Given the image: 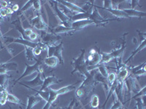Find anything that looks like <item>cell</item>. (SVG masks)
Instances as JSON below:
<instances>
[{"instance_id": "15", "label": "cell", "mask_w": 146, "mask_h": 109, "mask_svg": "<svg viewBox=\"0 0 146 109\" xmlns=\"http://www.w3.org/2000/svg\"><path fill=\"white\" fill-rule=\"evenodd\" d=\"M93 21L89 19H87V20H78V21L72 22L71 23V28L73 30H78L81 29V28H85L87 26H89L91 24H92Z\"/></svg>"}, {"instance_id": "21", "label": "cell", "mask_w": 146, "mask_h": 109, "mask_svg": "<svg viewBox=\"0 0 146 109\" xmlns=\"http://www.w3.org/2000/svg\"><path fill=\"white\" fill-rule=\"evenodd\" d=\"M122 10L127 14L129 17H145L146 15V13L144 12L138 11L135 9H123Z\"/></svg>"}, {"instance_id": "5", "label": "cell", "mask_w": 146, "mask_h": 109, "mask_svg": "<svg viewBox=\"0 0 146 109\" xmlns=\"http://www.w3.org/2000/svg\"><path fill=\"white\" fill-rule=\"evenodd\" d=\"M41 39L42 44L47 47H50L57 45V42L61 39V37L53 33H48L43 32L41 34Z\"/></svg>"}, {"instance_id": "3", "label": "cell", "mask_w": 146, "mask_h": 109, "mask_svg": "<svg viewBox=\"0 0 146 109\" xmlns=\"http://www.w3.org/2000/svg\"><path fill=\"white\" fill-rule=\"evenodd\" d=\"M42 61H43V60L40 58V59L36 60V63H35V64L32 65V66H29V65H28L27 63H26L25 71H24V73H23V74H22L20 77L15 80L13 85H15L16 83H18V81H20L21 79H23V77L29 76V75L32 74L33 73L37 72V73H40V74H42V71H43V68H42Z\"/></svg>"}, {"instance_id": "2", "label": "cell", "mask_w": 146, "mask_h": 109, "mask_svg": "<svg viewBox=\"0 0 146 109\" xmlns=\"http://www.w3.org/2000/svg\"><path fill=\"white\" fill-rule=\"evenodd\" d=\"M84 54L85 50H83L80 56L76 59H74V61L72 63L74 67V70L72 72V74H73L75 72H79L86 77L89 74V71H88V66H87L86 60H85Z\"/></svg>"}, {"instance_id": "30", "label": "cell", "mask_w": 146, "mask_h": 109, "mask_svg": "<svg viewBox=\"0 0 146 109\" xmlns=\"http://www.w3.org/2000/svg\"><path fill=\"white\" fill-rule=\"evenodd\" d=\"M100 104V99H99V97L96 95H94L92 97H91V107L94 108H96L99 106Z\"/></svg>"}, {"instance_id": "28", "label": "cell", "mask_w": 146, "mask_h": 109, "mask_svg": "<svg viewBox=\"0 0 146 109\" xmlns=\"http://www.w3.org/2000/svg\"><path fill=\"white\" fill-rule=\"evenodd\" d=\"M26 56H27V59L30 61H32V60H37L35 58V56L34 55L33 52H32V48L27 47H26Z\"/></svg>"}, {"instance_id": "8", "label": "cell", "mask_w": 146, "mask_h": 109, "mask_svg": "<svg viewBox=\"0 0 146 109\" xmlns=\"http://www.w3.org/2000/svg\"><path fill=\"white\" fill-rule=\"evenodd\" d=\"M4 40H5L6 42H10V43L13 42V43L21 44V45H23L25 47L32 48V49H34V48L36 47H38L40 45V43H35V42L30 41V40L23 39V38H12V37H6V36H4Z\"/></svg>"}, {"instance_id": "1", "label": "cell", "mask_w": 146, "mask_h": 109, "mask_svg": "<svg viewBox=\"0 0 146 109\" xmlns=\"http://www.w3.org/2000/svg\"><path fill=\"white\" fill-rule=\"evenodd\" d=\"M75 85H76V84H70V85H68V86L65 87H62L59 89H57V90H55V89H49V98H48V100L46 101V103L44 106V107L42 108V109L50 108V107L53 105V103L56 100L57 97L58 95L65 94V93H67L69 92H71V91L74 90L76 88Z\"/></svg>"}, {"instance_id": "19", "label": "cell", "mask_w": 146, "mask_h": 109, "mask_svg": "<svg viewBox=\"0 0 146 109\" xmlns=\"http://www.w3.org/2000/svg\"><path fill=\"white\" fill-rule=\"evenodd\" d=\"M89 20H92L93 23H96V25H100V23H104L105 21H106V20L100 15L98 10H96V9L93 10V12H92V13H91V16H90L89 18Z\"/></svg>"}, {"instance_id": "32", "label": "cell", "mask_w": 146, "mask_h": 109, "mask_svg": "<svg viewBox=\"0 0 146 109\" xmlns=\"http://www.w3.org/2000/svg\"><path fill=\"white\" fill-rule=\"evenodd\" d=\"M115 79H116V74L115 73H109L108 74V76H107V81H108V84H109L110 87L112 84L114 82Z\"/></svg>"}, {"instance_id": "36", "label": "cell", "mask_w": 146, "mask_h": 109, "mask_svg": "<svg viewBox=\"0 0 146 109\" xmlns=\"http://www.w3.org/2000/svg\"><path fill=\"white\" fill-rule=\"evenodd\" d=\"M8 14H7V9L6 8H2L0 9V17L2 18H5V17L7 16Z\"/></svg>"}, {"instance_id": "11", "label": "cell", "mask_w": 146, "mask_h": 109, "mask_svg": "<svg viewBox=\"0 0 146 109\" xmlns=\"http://www.w3.org/2000/svg\"><path fill=\"white\" fill-rule=\"evenodd\" d=\"M123 82H125V84H126L129 92H130V93L135 92V93H136L137 89L138 87V84L137 82L136 78L135 77V76H133L132 74H131L130 76H128Z\"/></svg>"}, {"instance_id": "37", "label": "cell", "mask_w": 146, "mask_h": 109, "mask_svg": "<svg viewBox=\"0 0 146 109\" xmlns=\"http://www.w3.org/2000/svg\"><path fill=\"white\" fill-rule=\"evenodd\" d=\"M29 38L30 41H35V40L36 39V38H37V34H36V33H35V32H32V33L29 35Z\"/></svg>"}, {"instance_id": "9", "label": "cell", "mask_w": 146, "mask_h": 109, "mask_svg": "<svg viewBox=\"0 0 146 109\" xmlns=\"http://www.w3.org/2000/svg\"><path fill=\"white\" fill-rule=\"evenodd\" d=\"M18 83L30 89H33L34 87H36L42 86V83H43V80L42 79L41 74H40V73H37V76H36L34 79L31 80V81H23V82Z\"/></svg>"}, {"instance_id": "16", "label": "cell", "mask_w": 146, "mask_h": 109, "mask_svg": "<svg viewBox=\"0 0 146 109\" xmlns=\"http://www.w3.org/2000/svg\"><path fill=\"white\" fill-rule=\"evenodd\" d=\"M58 2L62 4L63 5H64L65 7H67L69 10H72L73 12H76L78 13H83V12H86L83 8L79 7L78 5H75V4L72 3V2H67V1H58Z\"/></svg>"}, {"instance_id": "42", "label": "cell", "mask_w": 146, "mask_h": 109, "mask_svg": "<svg viewBox=\"0 0 146 109\" xmlns=\"http://www.w3.org/2000/svg\"><path fill=\"white\" fill-rule=\"evenodd\" d=\"M12 10H13V11H17V10H18V5H14L13 6V7H12Z\"/></svg>"}, {"instance_id": "22", "label": "cell", "mask_w": 146, "mask_h": 109, "mask_svg": "<svg viewBox=\"0 0 146 109\" xmlns=\"http://www.w3.org/2000/svg\"><path fill=\"white\" fill-rule=\"evenodd\" d=\"M43 63L48 67L50 68H54L59 63V60L57 58L54 56L52 57H47L45 59H43Z\"/></svg>"}, {"instance_id": "38", "label": "cell", "mask_w": 146, "mask_h": 109, "mask_svg": "<svg viewBox=\"0 0 146 109\" xmlns=\"http://www.w3.org/2000/svg\"><path fill=\"white\" fill-rule=\"evenodd\" d=\"M32 32H32V30L31 29V28H27V29H24V35H25V36L27 37V38H29V35L31 34Z\"/></svg>"}, {"instance_id": "35", "label": "cell", "mask_w": 146, "mask_h": 109, "mask_svg": "<svg viewBox=\"0 0 146 109\" xmlns=\"http://www.w3.org/2000/svg\"><path fill=\"white\" fill-rule=\"evenodd\" d=\"M112 3L113 2L111 1H104V7L106 10H109V9H112Z\"/></svg>"}, {"instance_id": "18", "label": "cell", "mask_w": 146, "mask_h": 109, "mask_svg": "<svg viewBox=\"0 0 146 109\" xmlns=\"http://www.w3.org/2000/svg\"><path fill=\"white\" fill-rule=\"evenodd\" d=\"M42 98L40 96H35V95H30L28 96V102H27V109H32L35 105L39 103L42 100Z\"/></svg>"}, {"instance_id": "44", "label": "cell", "mask_w": 146, "mask_h": 109, "mask_svg": "<svg viewBox=\"0 0 146 109\" xmlns=\"http://www.w3.org/2000/svg\"><path fill=\"white\" fill-rule=\"evenodd\" d=\"M57 109H64V108H58Z\"/></svg>"}, {"instance_id": "39", "label": "cell", "mask_w": 146, "mask_h": 109, "mask_svg": "<svg viewBox=\"0 0 146 109\" xmlns=\"http://www.w3.org/2000/svg\"><path fill=\"white\" fill-rule=\"evenodd\" d=\"M142 95H145V87H143V89H142V91H140V93H137L136 95L134 96V98H136L137 97H138V96H141Z\"/></svg>"}, {"instance_id": "31", "label": "cell", "mask_w": 146, "mask_h": 109, "mask_svg": "<svg viewBox=\"0 0 146 109\" xmlns=\"http://www.w3.org/2000/svg\"><path fill=\"white\" fill-rule=\"evenodd\" d=\"M145 95H143V98H136L137 100V106L138 109H145Z\"/></svg>"}, {"instance_id": "27", "label": "cell", "mask_w": 146, "mask_h": 109, "mask_svg": "<svg viewBox=\"0 0 146 109\" xmlns=\"http://www.w3.org/2000/svg\"><path fill=\"white\" fill-rule=\"evenodd\" d=\"M7 101L12 102V103H14V104H21L20 100L18 99L17 97H15V95L10 94L9 93L7 95Z\"/></svg>"}, {"instance_id": "40", "label": "cell", "mask_w": 146, "mask_h": 109, "mask_svg": "<svg viewBox=\"0 0 146 109\" xmlns=\"http://www.w3.org/2000/svg\"><path fill=\"white\" fill-rule=\"evenodd\" d=\"M8 3L6 1H0V6H2V8H7Z\"/></svg>"}, {"instance_id": "10", "label": "cell", "mask_w": 146, "mask_h": 109, "mask_svg": "<svg viewBox=\"0 0 146 109\" xmlns=\"http://www.w3.org/2000/svg\"><path fill=\"white\" fill-rule=\"evenodd\" d=\"M30 23L35 28L41 30V31H45L48 28V26L44 22L41 15H37L35 18H32V20H30Z\"/></svg>"}, {"instance_id": "13", "label": "cell", "mask_w": 146, "mask_h": 109, "mask_svg": "<svg viewBox=\"0 0 146 109\" xmlns=\"http://www.w3.org/2000/svg\"><path fill=\"white\" fill-rule=\"evenodd\" d=\"M17 68H18V63H15V62L2 63V64H0V74H7V71H15L18 73Z\"/></svg>"}, {"instance_id": "14", "label": "cell", "mask_w": 146, "mask_h": 109, "mask_svg": "<svg viewBox=\"0 0 146 109\" xmlns=\"http://www.w3.org/2000/svg\"><path fill=\"white\" fill-rule=\"evenodd\" d=\"M62 81L61 80H58L56 76H49L48 77H45V79L43 80V83L42 85V87L40 89V91H45V89H48L50 85L53 84H56V83Z\"/></svg>"}, {"instance_id": "20", "label": "cell", "mask_w": 146, "mask_h": 109, "mask_svg": "<svg viewBox=\"0 0 146 109\" xmlns=\"http://www.w3.org/2000/svg\"><path fill=\"white\" fill-rule=\"evenodd\" d=\"M131 74L133 76H142V75H145L146 70H145V62L143 63L140 66L137 67L131 68Z\"/></svg>"}, {"instance_id": "29", "label": "cell", "mask_w": 146, "mask_h": 109, "mask_svg": "<svg viewBox=\"0 0 146 109\" xmlns=\"http://www.w3.org/2000/svg\"><path fill=\"white\" fill-rule=\"evenodd\" d=\"M71 30H73L72 28H66L64 26H58L53 30V33H66Z\"/></svg>"}, {"instance_id": "43", "label": "cell", "mask_w": 146, "mask_h": 109, "mask_svg": "<svg viewBox=\"0 0 146 109\" xmlns=\"http://www.w3.org/2000/svg\"><path fill=\"white\" fill-rule=\"evenodd\" d=\"M5 90H7V89H5V88L2 87V86H0V93H3L4 91H5Z\"/></svg>"}, {"instance_id": "34", "label": "cell", "mask_w": 146, "mask_h": 109, "mask_svg": "<svg viewBox=\"0 0 146 109\" xmlns=\"http://www.w3.org/2000/svg\"><path fill=\"white\" fill-rule=\"evenodd\" d=\"M32 6L37 11L40 10V9H41V5H40V1H33V5Z\"/></svg>"}, {"instance_id": "6", "label": "cell", "mask_w": 146, "mask_h": 109, "mask_svg": "<svg viewBox=\"0 0 146 109\" xmlns=\"http://www.w3.org/2000/svg\"><path fill=\"white\" fill-rule=\"evenodd\" d=\"M101 58L102 56L100 53L96 52L94 50H91L88 57V59L86 60V63L88 66V71H90V70L93 67H95L100 64Z\"/></svg>"}, {"instance_id": "26", "label": "cell", "mask_w": 146, "mask_h": 109, "mask_svg": "<svg viewBox=\"0 0 146 109\" xmlns=\"http://www.w3.org/2000/svg\"><path fill=\"white\" fill-rule=\"evenodd\" d=\"M10 76L7 74H0V86H2L4 88H7V82H8V79Z\"/></svg>"}, {"instance_id": "7", "label": "cell", "mask_w": 146, "mask_h": 109, "mask_svg": "<svg viewBox=\"0 0 146 109\" xmlns=\"http://www.w3.org/2000/svg\"><path fill=\"white\" fill-rule=\"evenodd\" d=\"M62 50H63V44L62 43L55 45V46L48 47V57H56L58 59L59 63L61 64H63L64 60L63 57H62Z\"/></svg>"}, {"instance_id": "33", "label": "cell", "mask_w": 146, "mask_h": 109, "mask_svg": "<svg viewBox=\"0 0 146 109\" xmlns=\"http://www.w3.org/2000/svg\"><path fill=\"white\" fill-rule=\"evenodd\" d=\"M32 5H33V1H29V2H27L25 4V5L21 9V12H24L25 11L28 10L30 7H32Z\"/></svg>"}, {"instance_id": "23", "label": "cell", "mask_w": 146, "mask_h": 109, "mask_svg": "<svg viewBox=\"0 0 146 109\" xmlns=\"http://www.w3.org/2000/svg\"><path fill=\"white\" fill-rule=\"evenodd\" d=\"M115 95H116L118 100L123 103V82H119L118 81V85L115 89Z\"/></svg>"}, {"instance_id": "4", "label": "cell", "mask_w": 146, "mask_h": 109, "mask_svg": "<svg viewBox=\"0 0 146 109\" xmlns=\"http://www.w3.org/2000/svg\"><path fill=\"white\" fill-rule=\"evenodd\" d=\"M125 48H126V45H123V47H121L120 49L117 50H115V51L112 52L110 53H102V58L101 60H100V63L99 65H104L105 63H109L110 60H112L113 59L115 58H121V54H123V51L125 50Z\"/></svg>"}, {"instance_id": "25", "label": "cell", "mask_w": 146, "mask_h": 109, "mask_svg": "<svg viewBox=\"0 0 146 109\" xmlns=\"http://www.w3.org/2000/svg\"><path fill=\"white\" fill-rule=\"evenodd\" d=\"M145 47V39H143V41H142V43L140 44V45H139V47H138L137 49V50H135V51L134 52V53H133L132 54H131V56H130L129 58H128L127 60H126V61L125 62V64H126V63H127L128 62L130 61V60H131L133 58H134V56H135V55L137 54V53H139V52L140 51V50H143V49H144Z\"/></svg>"}, {"instance_id": "41", "label": "cell", "mask_w": 146, "mask_h": 109, "mask_svg": "<svg viewBox=\"0 0 146 109\" xmlns=\"http://www.w3.org/2000/svg\"><path fill=\"white\" fill-rule=\"evenodd\" d=\"M7 14L8 15H11V14L13 13V10H12L11 7H7Z\"/></svg>"}, {"instance_id": "24", "label": "cell", "mask_w": 146, "mask_h": 109, "mask_svg": "<svg viewBox=\"0 0 146 109\" xmlns=\"http://www.w3.org/2000/svg\"><path fill=\"white\" fill-rule=\"evenodd\" d=\"M108 11L110 12L113 15L118 17V18H129V15L126 14L123 10H118V9H109L107 10Z\"/></svg>"}, {"instance_id": "12", "label": "cell", "mask_w": 146, "mask_h": 109, "mask_svg": "<svg viewBox=\"0 0 146 109\" xmlns=\"http://www.w3.org/2000/svg\"><path fill=\"white\" fill-rule=\"evenodd\" d=\"M54 10H55V12H56V15L58 17V18H59L60 20L63 22L64 26L66 27V28H70V25H71L70 23L72 22V20H70V18H69L68 16H66V15L64 14V12H63L61 11V10L58 9L56 4H55Z\"/></svg>"}, {"instance_id": "17", "label": "cell", "mask_w": 146, "mask_h": 109, "mask_svg": "<svg viewBox=\"0 0 146 109\" xmlns=\"http://www.w3.org/2000/svg\"><path fill=\"white\" fill-rule=\"evenodd\" d=\"M128 74H129V70L126 68V66L122 65L118 70V74L116 75L117 80L119 82H123L128 76Z\"/></svg>"}]
</instances>
